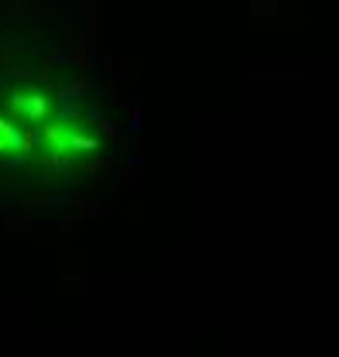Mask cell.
Segmentation results:
<instances>
[{
  "label": "cell",
  "instance_id": "cell-3",
  "mask_svg": "<svg viewBox=\"0 0 339 357\" xmlns=\"http://www.w3.org/2000/svg\"><path fill=\"white\" fill-rule=\"evenodd\" d=\"M21 144H24V134L17 131V124L0 117V155H7V151H17Z\"/></svg>",
  "mask_w": 339,
  "mask_h": 357
},
{
  "label": "cell",
  "instance_id": "cell-2",
  "mask_svg": "<svg viewBox=\"0 0 339 357\" xmlns=\"http://www.w3.org/2000/svg\"><path fill=\"white\" fill-rule=\"evenodd\" d=\"M7 110L17 124H45L52 117V96L42 89H17L7 100Z\"/></svg>",
  "mask_w": 339,
  "mask_h": 357
},
{
  "label": "cell",
  "instance_id": "cell-1",
  "mask_svg": "<svg viewBox=\"0 0 339 357\" xmlns=\"http://www.w3.org/2000/svg\"><path fill=\"white\" fill-rule=\"evenodd\" d=\"M45 144H48V151L65 155V158L93 155L100 148V141L93 134H86L83 128H76V124H48L45 128Z\"/></svg>",
  "mask_w": 339,
  "mask_h": 357
}]
</instances>
